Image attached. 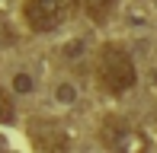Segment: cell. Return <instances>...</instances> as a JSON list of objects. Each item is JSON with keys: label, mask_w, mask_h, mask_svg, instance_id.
Segmentation results:
<instances>
[{"label": "cell", "mask_w": 157, "mask_h": 153, "mask_svg": "<svg viewBox=\"0 0 157 153\" xmlns=\"http://www.w3.org/2000/svg\"><path fill=\"white\" fill-rule=\"evenodd\" d=\"M96 80H99V86H103L106 93H112V96L128 93V89L135 86V80H138L132 54H128L122 45H116V41H106V45L99 48V54H96Z\"/></svg>", "instance_id": "1"}, {"label": "cell", "mask_w": 157, "mask_h": 153, "mask_svg": "<svg viewBox=\"0 0 157 153\" xmlns=\"http://www.w3.org/2000/svg\"><path fill=\"white\" fill-rule=\"evenodd\" d=\"M99 141L109 153H147V137L141 128L125 121L122 115H106L99 124Z\"/></svg>", "instance_id": "2"}, {"label": "cell", "mask_w": 157, "mask_h": 153, "mask_svg": "<svg viewBox=\"0 0 157 153\" xmlns=\"http://www.w3.org/2000/svg\"><path fill=\"white\" fill-rule=\"evenodd\" d=\"M74 10V0H26L23 16L32 32H55Z\"/></svg>", "instance_id": "3"}, {"label": "cell", "mask_w": 157, "mask_h": 153, "mask_svg": "<svg viewBox=\"0 0 157 153\" xmlns=\"http://www.w3.org/2000/svg\"><path fill=\"white\" fill-rule=\"evenodd\" d=\"M32 144L39 153H67V134L52 121H32Z\"/></svg>", "instance_id": "4"}, {"label": "cell", "mask_w": 157, "mask_h": 153, "mask_svg": "<svg viewBox=\"0 0 157 153\" xmlns=\"http://www.w3.org/2000/svg\"><path fill=\"white\" fill-rule=\"evenodd\" d=\"M83 10H87L90 19H96V23H103V19H109L112 6H116V0H80Z\"/></svg>", "instance_id": "5"}, {"label": "cell", "mask_w": 157, "mask_h": 153, "mask_svg": "<svg viewBox=\"0 0 157 153\" xmlns=\"http://www.w3.org/2000/svg\"><path fill=\"white\" fill-rule=\"evenodd\" d=\"M13 118H16V105H13L10 93H6V89H0V124H10Z\"/></svg>", "instance_id": "6"}, {"label": "cell", "mask_w": 157, "mask_h": 153, "mask_svg": "<svg viewBox=\"0 0 157 153\" xmlns=\"http://www.w3.org/2000/svg\"><path fill=\"white\" fill-rule=\"evenodd\" d=\"M16 89H23V93H26V89H32V80H29L26 73H19V76H16Z\"/></svg>", "instance_id": "7"}, {"label": "cell", "mask_w": 157, "mask_h": 153, "mask_svg": "<svg viewBox=\"0 0 157 153\" xmlns=\"http://www.w3.org/2000/svg\"><path fill=\"white\" fill-rule=\"evenodd\" d=\"M154 86H157V70H154Z\"/></svg>", "instance_id": "8"}]
</instances>
